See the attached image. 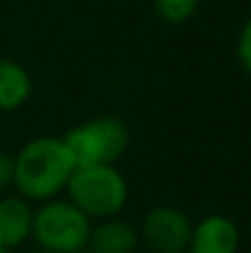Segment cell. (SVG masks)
<instances>
[{"label":"cell","mask_w":251,"mask_h":253,"mask_svg":"<svg viewBox=\"0 0 251 253\" xmlns=\"http://www.w3.org/2000/svg\"><path fill=\"white\" fill-rule=\"evenodd\" d=\"M34 253H49V251H42V249H40V251H34Z\"/></svg>","instance_id":"5bb4252c"},{"label":"cell","mask_w":251,"mask_h":253,"mask_svg":"<svg viewBox=\"0 0 251 253\" xmlns=\"http://www.w3.org/2000/svg\"><path fill=\"white\" fill-rule=\"evenodd\" d=\"M13 175H16V162H13V156L0 151V189L11 187Z\"/></svg>","instance_id":"7c38bea8"},{"label":"cell","mask_w":251,"mask_h":253,"mask_svg":"<svg viewBox=\"0 0 251 253\" xmlns=\"http://www.w3.org/2000/svg\"><path fill=\"white\" fill-rule=\"evenodd\" d=\"M42 251L80 253L87 249L91 236V220L71 200H47L34 211V231Z\"/></svg>","instance_id":"3957f363"},{"label":"cell","mask_w":251,"mask_h":253,"mask_svg":"<svg viewBox=\"0 0 251 253\" xmlns=\"http://www.w3.org/2000/svg\"><path fill=\"white\" fill-rule=\"evenodd\" d=\"M16 175L13 184L27 200L47 202L67 189L74 171L78 169L71 149L62 138L42 135L34 138L13 156Z\"/></svg>","instance_id":"6da1fadb"},{"label":"cell","mask_w":251,"mask_h":253,"mask_svg":"<svg viewBox=\"0 0 251 253\" xmlns=\"http://www.w3.org/2000/svg\"><path fill=\"white\" fill-rule=\"evenodd\" d=\"M62 140L78 167L114 165L129 147V129L120 118L100 116L69 129Z\"/></svg>","instance_id":"277c9868"},{"label":"cell","mask_w":251,"mask_h":253,"mask_svg":"<svg viewBox=\"0 0 251 253\" xmlns=\"http://www.w3.org/2000/svg\"><path fill=\"white\" fill-rule=\"evenodd\" d=\"M67 191L69 200L89 220L116 218L129 198L127 180L114 165L78 167L67 184Z\"/></svg>","instance_id":"7a4b0ae2"},{"label":"cell","mask_w":251,"mask_h":253,"mask_svg":"<svg viewBox=\"0 0 251 253\" xmlns=\"http://www.w3.org/2000/svg\"><path fill=\"white\" fill-rule=\"evenodd\" d=\"M0 253H9V249H4V247L0 245Z\"/></svg>","instance_id":"4fadbf2b"},{"label":"cell","mask_w":251,"mask_h":253,"mask_svg":"<svg viewBox=\"0 0 251 253\" xmlns=\"http://www.w3.org/2000/svg\"><path fill=\"white\" fill-rule=\"evenodd\" d=\"M238 60L245 67V71L251 74V16L238 36Z\"/></svg>","instance_id":"8fae6325"},{"label":"cell","mask_w":251,"mask_h":253,"mask_svg":"<svg viewBox=\"0 0 251 253\" xmlns=\"http://www.w3.org/2000/svg\"><path fill=\"white\" fill-rule=\"evenodd\" d=\"M200 0H154L156 13L169 25H182L196 13Z\"/></svg>","instance_id":"30bf717a"},{"label":"cell","mask_w":251,"mask_h":253,"mask_svg":"<svg viewBox=\"0 0 251 253\" xmlns=\"http://www.w3.org/2000/svg\"><path fill=\"white\" fill-rule=\"evenodd\" d=\"M34 231V211L22 198L0 200V245L4 249L18 247Z\"/></svg>","instance_id":"ba28073f"},{"label":"cell","mask_w":251,"mask_h":253,"mask_svg":"<svg viewBox=\"0 0 251 253\" xmlns=\"http://www.w3.org/2000/svg\"><path fill=\"white\" fill-rule=\"evenodd\" d=\"M240 233L234 220L225 215H207L194 229L189 238V253H236Z\"/></svg>","instance_id":"8992f818"},{"label":"cell","mask_w":251,"mask_h":253,"mask_svg":"<svg viewBox=\"0 0 251 253\" xmlns=\"http://www.w3.org/2000/svg\"><path fill=\"white\" fill-rule=\"evenodd\" d=\"M191 222L185 211L160 205L142 220L140 238L154 253H185L191 238Z\"/></svg>","instance_id":"5b68a950"},{"label":"cell","mask_w":251,"mask_h":253,"mask_svg":"<svg viewBox=\"0 0 251 253\" xmlns=\"http://www.w3.org/2000/svg\"><path fill=\"white\" fill-rule=\"evenodd\" d=\"M140 236L125 220H102L98 227H91L89 253H136Z\"/></svg>","instance_id":"52a82bcc"},{"label":"cell","mask_w":251,"mask_h":253,"mask_svg":"<svg viewBox=\"0 0 251 253\" xmlns=\"http://www.w3.org/2000/svg\"><path fill=\"white\" fill-rule=\"evenodd\" d=\"M31 96V76L20 62L0 58V111H16Z\"/></svg>","instance_id":"9c48e42d"}]
</instances>
